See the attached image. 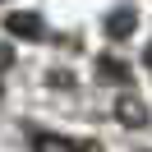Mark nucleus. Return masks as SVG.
I'll return each instance as SVG.
<instances>
[{
	"label": "nucleus",
	"mask_w": 152,
	"mask_h": 152,
	"mask_svg": "<svg viewBox=\"0 0 152 152\" xmlns=\"http://www.w3.org/2000/svg\"><path fill=\"white\" fill-rule=\"evenodd\" d=\"M5 28H10V37H32L37 42L42 32H46V23H42L32 10H14V14H5Z\"/></svg>",
	"instance_id": "obj_2"
},
{
	"label": "nucleus",
	"mask_w": 152,
	"mask_h": 152,
	"mask_svg": "<svg viewBox=\"0 0 152 152\" xmlns=\"http://www.w3.org/2000/svg\"><path fill=\"white\" fill-rule=\"evenodd\" d=\"M115 120H120L124 129H143V124L152 120V115H148V102H138L134 92H124L120 102H115Z\"/></svg>",
	"instance_id": "obj_1"
},
{
	"label": "nucleus",
	"mask_w": 152,
	"mask_h": 152,
	"mask_svg": "<svg viewBox=\"0 0 152 152\" xmlns=\"http://www.w3.org/2000/svg\"><path fill=\"white\" fill-rule=\"evenodd\" d=\"M134 28H138V14H134L129 5H124V10H111V14H106V37L124 42V37H129Z\"/></svg>",
	"instance_id": "obj_3"
},
{
	"label": "nucleus",
	"mask_w": 152,
	"mask_h": 152,
	"mask_svg": "<svg viewBox=\"0 0 152 152\" xmlns=\"http://www.w3.org/2000/svg\"><path fill=\"white\" fill-rule=\"evenodd\" d=\"M97 74H102V78H115V83H124V78H129V65H124V60H115V56H102V60H97Z\"/></svg>",
	"instance_id": "obj_4"
},
{
	"label": "nucleus",
	"mask_w": 152,
	"mask_h": 152,
	"mask_svg": "<svg viewBox=\"0 0 152 152\" xmlns=\"http://www.w3.org/2000/svg\"><path fill=\"white\" fill-rule=\"evenodd\" d=\"M10 65H14V51H10V46H0V74H5Z\"/></svg>",
	"instance_id": "obj_6"
},
{
	"label": "nucleus",
	"mask_w": 152,
	"mask_h": 152,
	"mask_svg": "<svg viewBox=\"0 0 152 152\" xmlns=\"http://www.w3.org/2000/svg\"><path fill=\"white\" fill-rule=\"evenodd\" d=\"M143 65H148V69H152V46H148V51H143Z\"/></svg>",
	"instance_id": "obj_7"
},
{
	"label": "nucleus",
	"mask_w": 152,
	"mask_h": 152,
	"mask_svg": "<svg viewBox=\"0 0 152 152\" xmlns=\"http://www.w3.org/2000/svg\"><path fill=\"white\" fill-rule=\"evenodd\" d=\"M28 143H37V148H56V152H69V148H74V138H60V134H42V129H32V134H28Z\"/></svg>",
	"instance_id": "obj_5"
}]
</instances>
